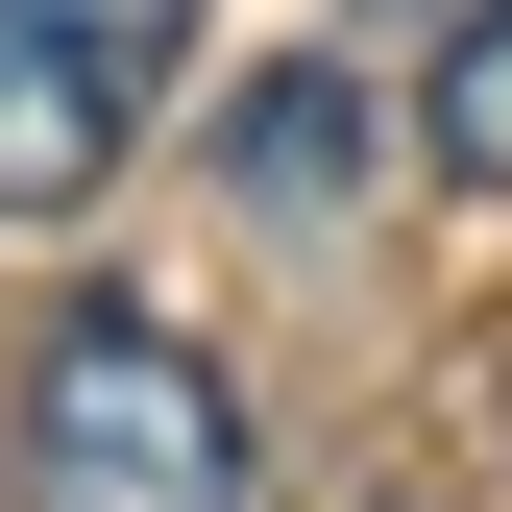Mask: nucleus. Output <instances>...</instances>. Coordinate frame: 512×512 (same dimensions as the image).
<instances>
[{
  "instance_id": "obj_4",
  "label": "nucleus",
  "mask_w": 512,
  "mask_h": 512,
  "mask_svg": "<svg viewBox=\"0 0 512 512\" xmlns=\"http://www.w3.org/2000/svg\"><path fill=\"white\" fill-rule=\"evenodd\" d=\"M220 196H244V220H342V74L220 98Z\"/></svg>"
},
{
  "instance_id": "obj_3",
  "label": "nucleus",
  "mask_w": 512,
  "mask_h": 512,
  "mask_svg": "<svg viewBox=\"0 0 512 512\" xmlns=\"http://www.w3.org/2000/svg\"><path fill=\"white\" fill-rule=\"evenodd\" d=\"M415 171H439V196H512V0H439V74H415Z\"/></svg>"
},
{
  "instance_id": "obj_1",
  "label": "nucleus",
  "mask_w": 512,
  "mask_h": 512,
  "mask_svg": "<svg viewBox=\"0 0 512 512\" xmlns=\"http://www.w3.org/2000/svg\"><path fill=\"white\" fill-rule=\"evenodd\" d=\"M0 512H269V439H244V391L171 342L147 293H49Z\"/></svg>"
},
{
  "instance_id": "obj_2",
  "label": "nucleus",
  "mask_w": 512,
  "mask_h": 512,
  "mask_svg": "<svg viewBox=\"0 0 512 512\" xmlns=\"http://www.w3.org/2000/svg\"><path fill=\"white\" fill-rule=\"evenodd\" d=\"M196 0H0V220H74L122 147H147Z\"/></svg>"
}]
</instances>
